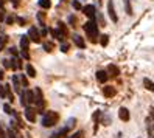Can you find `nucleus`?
I'll return each mask as SVG.
<instances>
[{
  "mask_svg": "<svg viewBox=\"0 0 154 138\" xmlns=\"http://www.w3.org/2000/svg\"><path fill=\"white\" fill-rule=\"evenodd\" d=\"M84 31H86V34L89 36V39L92 40L94 44L98 40L100 34H98V23L95 22V19H90V20L84 25Z\"/></svg>",
  "mask_w": 154,
  "mask_h": 138,
  "instance_id": "nucleus-1",
  "label": "nucleus"
},
{
  "mask_svg": "<svg viewBox=\"0 0 154 138\" xmlns=\"http://www.w3.org/2000/svg\"><path fill=\"white\" fill-rule=\"evenodd\" d=\"M59 119V115L56 112H53V110H48V112H45V115L42 116V126L44 127H51L58 123Z\"/></svg>",
  "mask_w": 154,
  "mask_h": 138,
  "instance_id": "nucleus-2",
  "label": "nucleus"
},
{
  "mask_svg": "<svg viewBox=\"0 0 154 138\" xmlns=\"http://www.w3.org/2000/svg\"><path fill=\"white\" fill-rule=\"evenodd\" d=\"M107 14H109L111 20H112L114 23L119 22V16H117V13H115V8H114V2H112V0H109V2H107Z\"/></svg>",
  "mask_w": 154,
  "mask_h": 138,
  "instance_id": "nucleus-3",
  "label": "nucleus"
},
{
  "mask_svg": "<svg viewBox=\"0 0 154 138\" xmlns=\"http://www.w3.org/2000/svg\"><path fill=\"white\" fill-rule=\"evenodd\" d=\"M28 38H30L31 42H36V44L41 42V34H39V31L36 30L34 26H31V28L28 30Z\"/></svg>",
  "mask_w": 154,
  "mask_h": 138,
  "instance_id": "nucleus-4",
  "label": "nucleus"
},
{
  "mask_svg": "<svg viewBox=\"0 0 154 138\" xmlns=\"http://www.w3.org/2000/svg\"><path fill=\"white\" fill-rule=\"evenodd\" d=\"M36 113H38V112H36V109L28 107V106L25 107V118L28 119L30 123H34L36 121Z\"/></svg>",
  "mask_w": 154,
  "mask_h": 138,
  "instance_id": "nucleus-5",
  "label": "nucleus"
},
{
  "mask_svg": "<svg viewBox=\"0 0 154 138\" xmlns=\"http://www.w3.org/2000/svg\"><path fill=\"white\" fill-rule=\"evenodd\" d=\"M83 13L89 17V19H94V17H95V6L94 5H86L83 8Z\"/></svg>",
  "mask_w": 154,
  "mask_h": 138,
  "instance_id": "nucleus-6",
  "label": "nucleus"
},
{
  "mask_svg": "<svg viewBox=\"0 0 154 138\" xmlns=\"http://www.w3.org/2000/svg\"><path fill=\"white\" fill-rule=\"evenodd\" d=\"M119 118L122 119V121H129V118H131V115H129V110L126 109V107H122L120 110H119Z\"/></svg>",
  "mask_w": 154,
  "mask_h": 138,
  "instance_id": "nucleus-7",
  "label": "nucleus"
},
{
  "mask_svg": "<svg viewBox=\"0 0 154 138\" xmlns=\"http://www.w3.org/2000/svg\"><path fill=\"white\" fill-rule=\"evenodd\" d=\"M107 78H109L107 71H104V70H98V71H97V81H98V82L104 84V82L107 81Z\"/></svg>",
  "mask_w": 154,
  "mask_h": 138,
  "instance_id": "nucleus-8",
  "label": "nucleus"
},
{
  "mask_svg": "<svg viewBox=\"0 0 154 138\" xmlns=\"http://www.w3.org/2000/svg\"><path fill=\"white\" fill-rule=\"evenodd\" d=\"M103 95H104L106 98H112V96H115V87H112V86H106V87H103Z\"/></svg>",
  "mask_w": 154,
  "mask_h": 138,
  "instance_id": "nucleus-9",
  "label": "nucleus"
},
{
  "mask_svg": "<svg viewBox=\"0 0 154 138\" xmlns=\"http://www.w3.org/2000/svg\"><path fill=\"white\" fill-rule=\"evenodd\" d=\"M69 130H70V129L66 126V127H62L61 129V130H58V132H55V134H53L50 138H64V136H67V134H69Z\"/></svg>",
  "mask_w": 154,
  "mask_h": 138,
  "instance_id": "nucleus-10",
  "label": "nucleus"
},
{
  "mask_svg": "<svg viewBox=\"0 0 154 138\" xmlns=\"http://www.w3.org/2000/svg\"><path fill=\"white\" fill-rule=\"evenodd\" d=\"M28 47H30V38H28V36H22V39H20V48H22V51H28Z\"/></svg>",
  "mask_w": 154,
  "mask_h": 138,
  "instance_id": "nucleus-11",
  "label": "nucleus"
},
{
  "mask_svg": "<svg viewBox=\"0 0 154 138\" xmlns=\"http://www.w3.org/2000/svg\"><path fill=\"white\" fill-rule=\"evenodd\" d=\"M107 75H109V76H112V78H117V76H119V73H120V70L119 68H117L115 65H114V64H111V65L109 67H107Z\"/></svg>",
  "mask_w": 154,
  "mask_h": 138,
  "instance_id": "nucleus-12",
  "label": "nucleus"
},
{
  "mask_svg": "<svg viewBox=\"0 0 154 138\" xmlns=\"http://www.w3.org/2000/svg\"><path fill=\"white\" fill-rule=\"evenodd\" d=\"M73 42L78 45L79 48H84V47H86V42H84V39L81 38V36H78V34H75V36H73Z\"/></svg>",
  "mask_w": 154,
  "mask_h": 138,
  "instance_id": "nucleus-13",
  "label": "nucleus"
},
{
  "mask_svg": "<svg viewBox=\"0 0 154 138\" xmlns=\"http://www.w3.org/2000/svg\"><path fill=\"white\" fill-rule=\"evenodd\" d=\"M25 98H26V103L28 104H34V92L25 90Z\"/></svg>",
  "mask_w": 154,
  "mask_h": 138,
  "instance_id": "nucleus-14",
  "label": "nucleus"
},
{
  "mask_svg": "<svg viewBox=\"0 0 154 138\" xmlns=\"http://www.w3.org/2000/svg\"><path fill=\"white\" fill-rule=\"evenodd\" d=\"M13 87H14V90L17 92V93H20V79L16 75L13 76Z\"/></svg>",
  "mask_w": 154,
  "mask_h": 138,
  "instance_id": "nucleus-15",
  "label": "nucleus"
},
{
  "mask_svg": "<svg viewBox=\"0 0 154 138\" xmlns=\"http://www.w3.org/2000/svg\"><path fill=\"white\" fill-rule=\"evenodd\" d=\"M25 70H26V75H28L30 78H36V70H34V67L31 65V64H26Z\"/></svg>",
  "mask_w": 154,
  "mask_h": 138,
  "instance_id": "nucleus-16",
  "label": "nucleus"
},
{
  "mask_svg": "<svg viewBox=\"0 0 154 138\" xmlns=\"http://www.w3.org/2000/svg\"><path fill=\"white\" fill-rule=\"evenodd\" d=\"M143 86L145 87H146L149 92H152V93H154V82L151 81V79H148V78H145L143 79Z\"/></svg>",
  "mask_w": 154,
  "mask_h": 138,
  "instance_id": "nucleus-17",
  "label": "nucleus"
},
{
  "mask_svg": "<svg viewBox=\"0 0 154 138\" xmlns=\"http://www.w3.org/2000/svg\"><path fill=\"white\" fill-rule=\"evenodd\" d=\"M51 36H53V38H55V39H58V40H64V38H66V36L64 34H62L59 30H51Z\"/></svg>",
  "mask_w": 154,
  "mask_h": 138,
  "instance_id": "nucleus-18",
  "label": "nucleus"
},
{
  "mask_svg": "<svg viewBox=\"0 0 154 138\" xmlns=\"http://www.w3.org/2000/svg\"><path fill=\"white\" fill-rule=\"evenodd\" d=\"M39 6L44 8V10H48V8L51 6V2L50 0H39Z\"/></svg>",
  "mask_w": 154,
  "mask_h": 138,
  "instance_id": "nucleus-19",
  "label": "nucleus"
},
{
  "mask_svg": "<svg viewBox=\"0 0 154 138\" xmlns=\"http://www.w3.org/2000/svg\"><path fill=\"white\" fill-rule=\"evenodd\" d=\"M125 2V10H126V14H132V8H131V3H129V0H123Z\"/></svg>",
  "mask_w": 154,
  "mask_h": 138,
  "instance_id": "nucleus-20",
  "label": "nucleus"
},
{
  "mask_svg": "<svg viewBox=\"0 0 154 138\" xmlns=\"http://www.w3.org/2000/svg\"><path fill=\"white\" fill-rule=\"evenodd\" d=\"M6 42H8V36H0V51L5 48Z\"/></svg>",
  "mask_w": 154,
  "mask_h": 138,
  "instance_id": "nucleus-21",
  "label": "nucleus"
},
{
  "mask_svg": "<svg viewBox=\"0 0 154 138\" xmlns=\"http://www.w3.org/2000/svg\"><path fill=\"white\" fill-rule=\"evenodd\" d=\"M100 38H101V39H100V44H101L103 47H106V45L109 44V36L104 34V36H100Z\"/></svg>",
  "mask_w": 154,
  "mask_h": 138,
  "instance_id": "nucleus-22",
  "label": "nucleus"
},
{
  "mask_svg": "<svg viewBox=\"0 0 154 138\" xmlns=\"http://www.w3.org/2000/svg\"><path fill=\"white\" fill-rule=\"evenodd\" d=\"M58 25H59V26H58V30H59V31H61V33H62V34H64L66 38H67V28H66V25L62 23V22H59Z\"/></svg>",
  "mask_w": 154,
  "mask_h": 138,
  "instance_id": "nucleus-23",
  "label": "nucleus"
},
{
  "mask_svg": "<svg viewBox=\"0 0 154 138\" xmlns=\"http://www.w3.org/2000/svg\"><path fill=\"white\" fill-rule=\"evenodd\" d=\"M3 110H5V113H8V115H14V110L11 109L10 104H5L3 106Z\"/></svg>",
  "mask_w": 154,
  "mask_h": 138,
  "instance_id": "nucleus-24",
  "label": "nucleus"
},
{
  "mask_svg": "<svg viewBox=\"0 0 154 138\" xmlns=\"http://www.w3.org/2000/svg\"><path fill=\"white\" fill-rule=\"evenodd\" d=\"M0 96L2 98H6V84H0Z\"/></svg>",
  "mask_w": 154,
  "mask_h": 138,
  "instance_id": "nucleus-25",
  "label": "nucleus"
},
{
  "mask_svg": "<svg viewBox=\"0 0 154 138\" xmlns=\"http://www.w3.org/2000/svg\"><path fill=\"white\" fill-rule=\"evenodd\" d=\"M19 79H20V82H22V86H23V87H28V79H26L25 75H20Z\"/></svg>",
  "mask_w": 154,
  "mask_h": 138,
  "instance_id": "nucleus-26",
  "label": "nucleus"
},
{
  "mask_svg": "<svg viewBox=\"0 0 154 138\" xmlns=\"http://www.w3.org/2000/svg\"><path fill=\"white\" fill-rule=\"evenodd\" d=\"M6 136H8V138H17V136H16V134H14V130H13L11 127L6 130Z\"/></svg>",
  "mask_w": 154,
  "mask_h": 138,
  "instance_id": "nucleus-27",
  "label": "nucleus"
},
{
  "mask_svg": "<svg viewBox=\"0 0 154 138\" xmlns=\"http://www.w3.org/2000/svg\"><path fill=\"white\" fill-rule=\"evenodd\" d=\"M44 48H45V51H51L53 50V44L51 42H45L44 44Z\"/></svg>",
  "mask_w": 154,
  "mask_h": 138,
  "instance_id": "nucleus-28",
  "label": "nucleus"
},
{
  "mask_svg": "<svg viewBox=\"0 0 154 138\" xmlns=\"http://www.w3.org/2000/svg\"><path fill=\"white\" fill-rule=\"evenodd\" d=\"M2 62H3V67H5V68H11V61H8V59H3Z\"/></svg>",
  "mask_w": 154,
  "mask_h": 138,
  "instance_id": "nucleus-29",
  "label": "nucleus"
},
{
  "mask_svg": "<svg viewBox=\"0 0 154 138\" xmlns=\"http://www.w3.org/2000/svg\"><path fill=\"white\" fill-rule=\"evenodd\" d=\"M73 8L75 10H83V8H81V3L78 2V0H73Z\"/></svg>",
  "mask_w": 154,
  "mask_h": 138,
  "instance_id": "nucleus-30",
  "label": "nucleus"
},
{
  "mask_svg": "<svg viewBox=\"0 0 154 138\" xmlns=\"http://www.w3.org/2000/svg\"><path fill=\"white\" fill-rule=\"evenodd\" d=\"M0 138H8V136H6V132L2 129V126H0Z\"/></svg>",
  "mask_w": 154,
  "mask_h": 138,
  "instance_id": "nucleus-31",
  "label": "nucleus"
},
{
  "mask_svg": "<svg viewBox=\"0 0 154 138\" xmlns=\"http://www.w3.org/2000/svg\"><path fill=\"white\" fill-rule=\"evenodd\" d=\"M81 135H83V132H76V134H73V135H70L69 138H81Z\"/></svg>",
  "mask_w": 154,
  "mask_h": 138,
  "instance_id": "nucleus-32",
  "label": "nucleus"
},
{
  "mask_svg": "<svg viewBox=\"0 0 154 138\" xmlns=\"http://www.w3.org/2000/svg\"><path fill=\"white\" fill-rule=\"evenodd\" d=\"M61 51H62V53H67V51H69V45H66V44H64V45L61 47Z\"/></svg>",
  "mask_w": 154,
  "mask_h": 138,
  "instance_id": "nucleus-33",
  "label": "nucleus"
},
{
  "mask_svg": "<svg viewBox=\"0 0 154 138\" xmlns=\"http://www.w3.org/2000/svg\"><path fill=\"white\" fill-rule=\"evenodd\" d=\"M6 22H8V23H13V22H14V17H13V16H11V17H8Z\"/></svg>",
  "mask_w": 154,
  "mask_h": 138,
  "instance_id": "nucleus-34",
  "label": "nucleus"
},
{
  "mask_svg": "<svg viewBox=\"0 0 154 138\" xmlns=\"http://www.w3.org/2000/svg\"><path fill=\"white\" fill-rule=\"evenodd\" d=\"M10 51H11V54H13V56H17V50H16V48H11Z\"/></svg>",
  "mask_w": 154,
  "mask_h": 138,
  "instance_id": "nucleus-35",
  "label": "nucleus"
},
{
  "mask_svg": "<svg viewBox=\"0 0 154 138\" xmlns=\"http://www.w3.org/2000/svg\"><path fill=\"white\" fill-rule=\"evenodd\" d=\"M17 22H19L20 25H23V23H25V19H22V17H19V19H17Z\"/></svg>",
  "mask_w": 154,
  "mask_h": 138,
  "instance_id": "nucleus-36",
  "label": "nucleus"
},
{
  "mask_svg": "<svg viewBox=\"0 0 154 138\" xmlns=\"http://www.w3.org/2000/svg\"><path fill=\"white\" fill-rule=\"evenodd\" d=\"M3 76H5L3 75V70H0V79H3Z\"/></svg>",
  "mask_w": 154,
  "mask_h": 138,
  "instance_id": "nucleus-37",
  "label": "nucleus"
},
{
  "mask_svg": "<svg viewBox=\"0 0 154 138\" xmlns=\"http://www.w3.org/2000/svg\"><path fill=\"white\" fill-rule=\"evenodd\" d=\"M149 138H154V134H149Z\"/></svg>",
  "mask_w": 154,
  "mask_h": 138,
  "instance_id": "nucleus-38",
  "label": "nucleus"
}]
</instances>
